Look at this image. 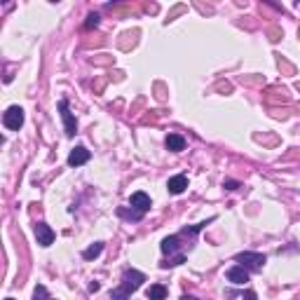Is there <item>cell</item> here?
I'll list each match as a JSON object with an SVG mask.
<instances>
[{
  "mask_svg": "<svg viewBox=\"0 0 300 300\" xmlns=\"http://www.w3.org/2000/svg\"><path fill=\"white\" fill-rule=\"evenodd\" d=\"M164 143H167V148L171 150V152H181V150L186 148V139H183L181 134H169Z\"/></svg>",
  "mask_w": 300,
  "mask_h": 300,
  "instance_id": "10",
  "label": "cell"
},
{
  "mask_svg": "<svg viewBox=\"0 0 300 300\" xmlns=\"http://www.w3.org/2000/svg\"><path fill=\"white\" fill-rule=\"evenodd\" d=\"M188 188V178L183 176V174H178V176H171L169 178V183H167V190L171 195H181L183 190Z\"/></svg>",
  "mask_w": 300,
  "mask_h": 300,
  "instance_id": "9",
  "label": "cell"
},
{
  "mask_svg": "<svg viewBox=\"0 0 300 300\" xmlns=\"http://www.w3.org/2000/svg\"><path fill=\"white\" fill-rule=\"evenodd\" d=\"M2 124H5L7 129H12V132H17L19 127L24 124V110L19 106H9L7 110H5V115H2Z\"/></svg>",
  "mask_w": 300,
  "mask_h": 300,
  "instance_id": "3",
  "label": "cell"
},
{
  "mask_svg": "<svg viewBox=\"0 0 300 300\" xmlns=\"http://www.w3.org/2000/svg\"><path fill=\"white\" fill-rule=\"evenodd\" d=\"M59 110H61L63 124H66V134H68V136H75V127H78V122H75L73 113L68 110V101H66V99H61V101H59Z\"/></svg>",
  "mask_w": 300,
  "mask_h": 300,
  "instance_id": "4",
  "label": "cell"
},
{
  "mask_svg": "<svg viewBox=\"0 0 300 300\" xmlns=\"http://www.w3.org/2000/svg\"><path fill=\"white\" fill-rule=\"evenodd\" d=\"M5 300H14V298H5Z\"/></svg>",
  "mask_w": 300,
  "mask_h": 300,
  "instance_id": "22",
  "label": "cell"
},
{
  "mask_svg": "<svg viewBox=\"0 0 300 300\" xmlns=\"http://www.w3.org/2000/svg\"><path fill=\"white\" fill-rule=\"evenodd\" d=\"M89 157H92V152H89L85 146H78V148L71 150V155H68V164H71V167H80V164L89 162Z\"/></svg>",
  "mask_w": 300,
  "mask_h": 300,
  "instance_id": "6",
  "label": "cell"
},
{
  "mask_svg": "<svg viewBox=\"0 0 300 300\" xmlns=\"http://www.w3.org/2000/svg\"><path fill=\"white\" fill-rule=\"evenodd\" d=\"M242 300H258V296L256 291H244L242 293Z\"/></svg>",
  "mask_w": 300,
  "mask_h": 300,
  "instance_id": "18",
  "label": "cell"
},
{
  "mask_svg": "<svg viewBox=\"0 0 300 300\" xmlns=\"http://www.w3.org/2000/svg\"><path fill=\"white\" fill-rule=\"evenodd\" d=\"M33 300H50L47 289H45L43 284H38V286H36V291H33Z\"/></svg>",
  "mask_w": 300,
  "mask_h": 300,
  "instance_id": "15",
  "label": "cell"
},
{
  "mask_svg": "<svg viewBox=\"0 0 300 300\" xmlns=\"http://www.w3.org/2000/svg\"><path fill=\"white\" fill-rule=\"evenodd\" d=\"M181 300H200V298H195V296H188L186 293V296H181Z\"/></svg>",
  "mask_w": 300,
  "mask_h": 300,
  "instance_id": "21",
  "label": "cell"
},
{
  "mask_svg": "<svg viewBox=\"0 0 300 300\" xmlns=\"http://www.w3.org/2000/svg\"><path fill=\"white\" fill-rule=\"evenodd\" d=\"M129 202H132V206L136 209V211H141V213H146V211L150 209V206H152V202H150V197H148L146 193H141V190H139V193H134Z\"/></svg>",
  "mask_w": 300,
  "mask_h": 300,
  "instance_id": "7",
  "label": "cell"
},
{
  "mask_svg": "<svg viewBox=\"0 0 300 300\" xmlns=\"http://www.w3.org/2000/svg\"><path fill=\"white\" fill-rule=\"evenodd\" d=\"M235 260H237L242 267H247V270H253V272L263 270V265H265V256H263V253H251V251L237 253V256H235Z\"/></svg>",
  "mask_w": 300,
  "mask_h": 300,
  "instance_id": "2",
  "label": "cell"
},
{
  "mask_svg": "<svg viewBox=\"0 0 300 300\" xmlns=\"http://www.w3.org/2000/svg\"><path fill=\"white\" fill-rule=\"evenodd\" d=\"M99 26V14H89L85 21V28H97Z\"/></svg>",
  "mask_w": 300,
  "mask_h": 300,
  "instance_id": "17",
  "label": "cell"
},
{
  "mask_svg": "<svg viewBox=\"0 0 300 300\" xmlns=\"http://www.w3.org/2000/svg\"><path fill=\"white\" fill-rule=\"evenodd\" d=\"M99 289H101V286H99V282H92V284H89V291H92V293L99 291Z\"/></svg>",
  "mask_w": 300,
  "mask_h": 300,
  "instance_id": "20",
  "label": "cell"
},
{
  "mask_svg": "<svg viewBox=\"0 0 300 300\" xmlns=\"http://www.w3.org/2000/svg\"><path fill=\"white\" fill-rule=\"evenodd\" d=\"M223 186L228 188V190H237L239 183H237V181H230V178H228V181H223Z\"/></svg>",
  "mask_w": 300,
  "mask_h": 300,
  "instance_id": "19",
  "label": "cell"
},
{
  "mask_svg": "<svg viewBox=\"0 0 300 300\" xmlns=\"http://www.w3.org/2000/svg\"><path fill=\"white\" fill-rule=\"evenodd\" d=\"M101 251H103V244H101V242H94L89 249H85V251H82V258H85V260H92V258L101 256Z\"/></svg>",
  "mask_w": 300,
  "mask_h": 300,
  "instance_id": "13",
  "label": "cell"
},
{
  "mask_svg": "<svg viewBox=\"0 0 300 300\" xmlns=\"http://www.w3.org/2000/svg\"><path fill=\"white\" fill-rule=\"evenodd\" d=\"M146 296H148V300H164L167 298V286L164 284H150Z\"/></svg>",
  "mask_w": 300,
  "mask_h": 300,
  "instance_id": "11",
  "label": "cell"
},
{
  "mask_svg": "<svg viewBox=\"0 0 300 300\" xmlns=\"http://www.w3.org/2000/svg\"><path fill=\"white\" fill-rule=\"evenodd\" d=\"M176 251H178V237H176V235L162 239V253L171 256V253H176Z\"/></svg>",
  "mask_w": 300,
  "mask_h": 300,
  "instance_id": "12",
  "label": "cell"
},
{
  "mask_svg": "<svg viewBox=\"0 0 300 300\" xmlns=\"http://www.w3.org/2000/svg\"><path fill=\"white\" fill-rule=\"evenodd\" d=\"M50 300H54V298H50Z\"/></svg>",
  "mask_w": 300,
  "mask_h": 300,
  "instance_id": "23",
  "label": "cell"
},
{
  "mask_svg": "<svg viewBox=\"0 0 300 300\" xmlns=\"http://www.w3.org/2000/svg\"><path fill=\"white\" fill-rule=\"evenodd\" d=\"M54 230L47 225V223H38L36 225V239L40 247H50V244H54Z\"/></svg>",
  "mask_w": 300,
  "mask_h": 300,
  "instance_id": "5",
  "label": "cell"
},
{
  "mask_svg": "<svg viewBox=\"0 0 300 300\" xmlns=\"http://www.w3.org/2000/svg\"><path fill=\"white\" fill-rule=\"evenodd\" d=\"M143 282H146V274L143 272H139V270H124L122 284L110 291V298L113 300H129V296H132L134 291H139Z\"/></svg>",
  "mask_w": 300,
  "mask_h": 300,
  "instance_id": "1",
  "label": "cell"
},
{
  "mask_svg": "<svg viewBox=\"0 0 300 300\" xmlns=\"http://www.w3.org/2000/svg\"><path fill=\"white\" fill-rule=\"evenodd\" d=\"M228 282H232V284H247L249 282V270H247V267H242V265L230 267V270H228Z\"/></svg>",
  "mask_w": 300,
  "mask_h": 300,
  "instance_id": "8",
  "label": "cell"
},
{
  "mask_svg": "<svg viewBox=\"0 0 300 300\" xmlns=\"http://www.w3.org/2000/svg\"><path fill=\"white\" fill-rule=\"evenodd\" d=\"M211 221H213V218H209V221H202V223H197V225H190V228H186L183 232H186V235H197V232H202V230L206 228V225H209Z\"/></svg>",
  "mask_w": 300,
  "mask_h": 300,
  "instance_id": "14",
  "label": "cell"
},
{
  "mask_svg": "<svg viewBox=\"0 0 300 300\" xmlns=\"http://www.w3.org/2000/svg\"><path fill=\"white\" fill-rule=\"evenodd\" d=\"M181 263H186V256H183V253H178V256H174V258H169L167 263H162V267H176V265H181Z\"/></svg>",
  "mask_w": 300,
  "mask_h": 300,
  "instance_id": "16",
  "label": "cell"
}]
</instances>
